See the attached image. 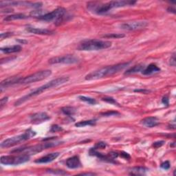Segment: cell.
Returning a JSON list of instances; mask_svg holds the SVG:
<instances>
[{
    "mask_svg": "<svg viewBox=\"0 0 176 176\" xmlns=\"http://www.w3.org/2000/svg\"><path fill=\"white\" fill-rule=\"evenodd\" d=\"M136 2L134 1H112L105 3H88V8L91 11L94 12L99 15H103L110 10L115 8H120V7L132 6L135 4Z\"/></svg>",
    "mask_w": 176,
    "mask_h": 176,
    "instance_id": "cell-1",
    "label": "cell"
},
{
    "mask_svg": "<svg viewBox=\"0 0 176 176\" xmlns=\"http://www.w3.org/2000/svg\"><path fill=\"white\" fill-rule=\"evenodd\" d=\"M129 64H130V62H127L100 68L99 70L93 71L91 73L86 75L85 78L87 81H92L98 80L100 79V78H103L108 76H112V75L116 74L119 72L120 71L124 70Z\"/></svg>",
    "mask_w": 176,
    "mask_h": 176,
    "instance_id": "cell-2",
    "label": "cell"
},
{
    "mask_svg": "<svg viewBox=\"0 0 176 176\" xmlns=\"http://www.w3.org/2000/svg\"><path fill=\"white\" fill-rule=\"evenodd\" d=\"M68 81H69V78H67V77L58 78H56V79L52 80V81H50V82L47 83H45V85H42V86H41V87H39L36 89H35L34 91L30 92L29 94H28L27 95L23 96L22 98L19 99L15 103V106L20 105L24 102H26V100H29L30 98H32V97L41 94L42 92H44L45 90H47V89H49L50 88H56V87H57V86H59L61 85L66 83H67Z\"/></svg>",
    "mask_w": 176,
    "mask_h": 176,
    "instance_id": "cell-3",
    "label": "cell"
},
{
    "mask_svg": "<svg viewBox=\"0 0 176 176\" xmlns=\"http://www.w3.org/2000/svg\"><path fill=\"white\" fill-rule=\"evenodd\" d=\"M112 46V43L108 41H102L98 39H89L83 41L78 49L83 51H94L109 48Z\"/></svg>",
    "mask_w": 176,
    "mask_h": 176,
    "instance_id": "cell-4",
    "label": "cell"
},
{
    "mask_svg": "<svg viewBox=\"0 0 176 176\" xmlns=\"http://www.w3.org/2000/svg\"><path fill=\"white\" fill-rule=\"evenodd\" d=\"M35 135L36 132L29 129L22 134L13 136L12 138H9L5 140L4 141H3L1 143V147L2 148H8V147H13L14 145L19 144V143L21 142L28 141V140H29L30 138L34 137Z\"/></svg>",
    "mask_w": 176,
    "mask_h": 176,
    "instance_id": "cell-5",
    "label": "cell"
},
{
    "mask_svg": "<svg viewBox=\"0 0 176 176\" xmlns=\"http://www.w3.org/2000/svg\"><path fill=\"white\" fill-rule=\"evenodd\" d=\"M61 144V142H45L43 143L41 145H37L32 147H23V148H18L15 150H14L12 152V153H21V152H25L26 154H28V155H34V154L41 152V151L47 149L50 147H56Z\"/></svg>",
    "mask_w": 176,
    "mask_h": 176,
    "instance_id": "cell-6",
    "label": "cell"
},
{
    "mask_svg": "<svg viewBox=\"0 0 176 176\" xmlns=\"http://www.w3.org/2000/svg\"><path fill=\"white\" fill-rule=\"evenodd\" d=\"M52 74L51 70H43L40 72H37L35 74H32L30 76H28L24 78H20L19 84H30L32 83H35L37 81H40L45 79Z\"/></svg>",
    "mask_w": 176,
    "mask_h": 176,
    "instance_id": "cell-7",
    "label": "cell"
},
{
    "mask_svg": "<svg viewBox=\"0 0 176 176\" xmlns=\"http://www.w3.org/2000/svg\"><path fill=\"white\" fill-rule=\"evenodd\" d=\"M30 160V155L23 154L19 156H2L0 162L5 165H19Z\"/></svg>",
    "mask_w": 176,
    "mask_h": 176,
    "instance_id": "cell-8",
    "label": "cell"
},
{
    "mask_svg": "<svg viewBox=\"0 0 176 176\" xmlns=\"http://www.w3.org/2000/svg\"><path fill=\"white\" fill-rule=\"evenodd\" d=\"M66 14V10L62 7H59V8L54 10L51 13H45L44 15H43L40 17H38L39 20L45 21H52L55 20L56 21L60 18H61Z\"/></svg>",
    "mask_w": 176,
    "mask_h": 176,
    "instance_id": "cell-9",
    "label": "cell"
},
{
    "mask_svg": "<svg viewBox=\"0 0 176 176\" xmlns=\"http://www.w3.org/2000/svg\"><path fill=\"white\" fill-rule=\"evenodd\" d=\"M79 59L74 55H68L62 56H56L50 59L49 63L50 64H74L79 62Z\"/></svg>",
    "mask_w": 176,
    "mask_h": 176,
    "instance_id": "cell-10",
    "label": "cell"
},
{
    "mask_svg": "<svg viewBox=\"0 0 176 176\" xmlns=\"http://www.w3.org/2000/svg\"><path fill=\"white\" fill-rule=\"evenodd\" d=\"M147 25H148V23H147V21H130V22H127L121 24L120 28L121 29L126 30H136L142 29V28H145L147 26Z\"/></svg>",
    "mask_w": 176,
    "mask_h": 176,
    "instance_id": "cell-11",
    "label": "cell"
},
{
    "mask_svg": "<svg viewBox=\"0 0 176 176\" xmlns=\"http://www.w3.org/2000/svg\"><path fill=\"white\" fill-rule=\"evenodd\" d=\"M50 117L48 115L45 113V112H39V113H36L32 114L30 116V120L32 123L38 124L43 123L46 120H49Z\"/></svg>",
    "mask_w": 176,
    "mask_h": 176,
    "instance_id": "cell-12",
    "label": "cell"
},
{
    "mask_svg": "<svg viewBox=\"0 0 176 176\" xmlns=\"http://www.w3.org/2000/svg\"><path fill=\"white\" fill-rule=\"evenodd\" d=\"M59 153L58 152L49 153L48 155L43 156L40 157V158L37 159V160H35V163L39 164H45V163H51V162L56 159L57 157H59Z\"/></svg>",
    "mask_w": 176,
    "mask_h": 176,
    "instance_id": "cell-13",
    "label": "cell"
},
{
    "mask_svg": "<svg viewBox=\"0 0 176 176\" xmlns=\"http://www.w3.org/2000/svg\"><path fill=\"white\" fill-rule=\"evenodd\" d=\"M26 30L32 34L35 35H51L55 34V32L48 29H43V28H37L35 27L28 26Z\"/></svg>",
    "mask_w": 176,
    "mask_h": 176,
    "instance_id": "cell-14",
    "label": "cell"
},
{
    "mask_svg": "<svg viewBox=\"0 0 176 176\" xmlns=\"http://www.w3.org/2000/svg\"><path fill=\"white\" fill-rule=\"evenodd\" d=\"M66 166L69 168H71V169H74V168L81 167L82 165L79 157L75 156L70 157L66 160Z\"/></svg>",
    "mask_w": 176,
    "mask_h": 176,
    "instance_id": "cell-15",
    "label": "cell"
},
{
    "mask_svg": "<svg viewBox=\"0 0 176 176\" xmlns=\"http://www.w3.org/2000/svg\"><path fill=\"white\" fill-rule=\"evenodd\" d=\"M142 125L147 127H154L159 125V121L156 117H147L142 120Z\"/></svg>",
    "mask_w": 176,
    "mask_h": 176,
    "instance_id": "cell-16",
    "label": "cell"
},
{
    "mask_svg": "<svg viewBox=\"0 0 176 176\" xmlns=\"http://www.w3.org/2000/svg\"><path fill=\"white\" fill-rule=\"evenodd\" d=\"M20 78L19 77H10L8 78H6L4 81H3L1 83V89L3 88L8 87V86L15 85V84H19Z\"/></svg>",
    "mask_w": 176,
    "mask_h": 176,
    "instance_id": "cell-17",
    "label": "cell"
},
{
    "mask_svg": "<svg viewBox=\"0 0 176 176\" xmlns=\"http://www.w3.org/2000/svg\"><path fill=\"white\" fill-rule=\"evenodd\" d=\"M160 71V68L157 67L156 64L152 63L149 65L148 66L145 67L144 70L142 71V73L144 75H150L154 73L158 72Z\"/></svg>",
    "mask_w": 176,
    "mask_h": 176,
    "instance_id": "cell-18",
    "label": "cell"
},
{
    "mask_svg": "<svg viewBox=\"0 0 176 176\" xmlns=\"http://www.w3.org/2000/svg\"><path fill=\"white\" fill-rule=\"evenodd\" d=\"M21 50V47L19 45L8 46V47H4L1 48V51L6 54L18 52H20Z\"/></svg>",
    "mask_w": 176,
    "mask_h": 176,
    "instance_id": "cell-19",
    "label": "cell"
},
{
    "mask_svg": "<svg viewBox=\"0 0 176 176\" xmlns=\"http://www.w3.org/2000/svg\"><path fill=\"white\" fill-rule=\"evenodd\" d=\"M145 69V66L143 64H138L136 66L129 68L125 72V74H135L138 73L139 72H141Z\"/></svg>",
    "mask_w": 176,
    "mask_h": 176,
    "instance_id": "cell-20",
    "label": "cell"
},
{
    "mask_svg": "<svg viewBox=\"0 0 176 176\" xmlns=\"http://www.w3.org/2000/svg\"><path fill=\"white\" fill-rule=\"evenodd\" d=\"M149 171L148 168L145 167H134L132 168L131 169V173L130 175H145L147 171Z\"/></svg>",
    "mask_w": 176,
    "mask_h": 176,
    "instance_id": "cell-21",
    "label": "cell"
},
{
    "mask_svg": "<svg viewBox=\"0 0 176 176\" xmlns=\"http://www.w3.org/2000/svg\"><path fill=\"white\" fill-rule=\"evenodd\" d=\"M96 123V120H88L80 121L78 123L75 124V126L77 127H83L85 126H94Z\"/></svg>",
    "mask_w": 176,
    "mask_h": 176,
    "instance_id": "cell-22",
    "label": "cell"
},
{
    "mask_svg": "<svg viewBox=\"0 0 176 176\" xmlns=\"http://www.w3.org/2000/svg\"><path fill=\"white\" fill-rule=\"evenodd\" d=\"M28 17L24 15V14H15V15H11L8 17H6L4 20L5 21H13V20H17V19H27Z\"/></svg>",
    "mask_w": 176,
    "mask_h": 176,
    "instance_id": "cell-23",
    "label": "cell"
},
{
    "mask_svg": "<svg viewBox=\"0 0 176 176\" xmlns=\"http://www.w3.org/2000/svg\"><path fill=\"white\" fill-rule=\"evenodd\" d=\"M61 112L66 116H72L76 113V109L72 107H64L61 109Z\"/></svg>",
    "mask_w": 176,
    "mask_h": 176,
    "instance_id": "cell-24",
    "label": "cell"
},
{
    "mask_svg": "<svg viewBox=\"0 0 176 176\" xmlns=\"http://www.w3.org/2000/svg\"><path fill=\"white\" fill-rule=\"evenodd\" d=\"M78 99H79L81 101H83L88 104H90V105H95V104L96 103V100L94 99L90 98V97H88V96H78Z\"/></svg>",
    "mask_w": 176,
    "mask_h": 176,
    "instance_id": "cell-25",
    "label": "cell"
},
{
    "mask_svg": "<svg viewBox=\"0 0 176 176\" xmlns=\"http://www.w3.org/2000/svg\"><path fill=\"white\" fill-rule=\"evenodd\" d=\"M125 35L123 34H118V33H112V34H108V35H105L103 36V37L105 38H111V39H120V38H123L125 37Z\"/></svg>",
    "mask_w": 176,
    "mask_h": 176,
    "instance_id": "cell-26",
    "label": "cell"
},
{
    "mask_svg": "<svg viewBox=\"0 0 176 176\" xmlns=\"http://www.w3.org/2000/svg\"><path fill=\"white\" fill-rule=\"evenodd\" d=\"M47 172L50 173H52V174H55V175H66L67 174L66 172H65L62 170H52V169H50V170H47Z\"/></svg>",
    "mask_w": 176,
    "mask_h": 176,
    "instance_id": "cell-27",
    "label": "cell"
},
{
    "mask_svg": "<svg viewBox=\"0 0 176 176\" xmlns=\"http://www.w3.org/2000/svg\"><path fill=\"white\" fill-rule=\"evenodd\" d=\"M103 100L105 101L110 104H114V105H118V103L116 102V100L112 98V97H105V98H103Z\"/></svg>",
    "mask_w": 176,
    "mask_h": 176,
    "instance_id": "cell-28",
    "label": "cell"
},
{
    "mask_svg": "<svg viewBox=\"0 0 176 176\" xmlns=\"http://www.w3.org/2000/svg\"><path fill=\"white\" fill-rule=\"evenodd\" d=\"M62 130H63V129L57 125H52V126L51 127V129H50V131L52 132V133L60 131H62Z\"/></svg>",
    "mask_w": 176,
    "mask_h": 176,
    "instance_id": "cell-29",
    "label": "cell"
},
{
    "mask_svg": "<svg viewBox=\"0 0 176 176\" xmlns=\"http://www.w3.org/2000/svg\"><path fill=\"white\" fill-rule=\"evenodd\" d=\"M105 147H106V143L103 142H100L97 143L96 146L94 147V149H104V148H105Z\"/></svg>",
    "mask_w": 176,
    "mask_h": 176,
    "instance_id": "cell-30",
    "label": "cell"
},
{
    "mask_svg": "<svg viewBox=\"0 0 176 176\" xmlns=\"http://www.w3.org/2000/svg\"><path fill=\"white\" fill-rule=\"evenodd\" d=\"M160 167L162 168H163V169H164V170L169 169V168H170L169 162H168V161H165L164 163H163V164L160 165Z\"/></svg>",
    "mask_w": 176,
    "mask_h": 176,
    "instance_id": "cell-31",
    "label": "cell"
},
{
    "mask_svg": "<svg viewBox=\"0 0 176 176\" xmlns=\"http://www.w3.org/2000/svg\"><path fill=\"white\" fill-rule=\"evenodd\" d=\"M120 114L117 112H107L105 113H103L101 115L103 116H116V115H119Z\"/></svg>",
    "mask_w": 176,
    "mask_h": 176,
    "instance_id": "cell-32",
    "label": "cell"
},
{
    "mask_svg": "<svg viewBox=\"0 0 176 176\" xmlns=\"http://www.w3.org/2000/svg\"><path fill=\"white\" fill-rule=\"evenodd\" d=\"M169 63L171 66H175V64H176V61H175V53H173V55H172L171 59H170V61Z\"/></svg>",
    "mask_w": 176,
    "mask_h": 176,
    "instance_id": "cell-33",
    "label": "cell"
},
{
    "mask_svg": "<svg viewBox=\"0 0 176 176\" xmlns=\"http://www.w3.org/2000/svg\"><path fill=\"white\" fill-rule=\"evenodd\" d=\"M164 141H157V142H154L153 143V147H156V148H158V147H161V146H163L164 145Z\"/></svg>",
    "mask_w": 176,
    "mask_h": 176,
    "instance_id": "cell-34",
    "label": "cell"
},
{
    "mask_svg": "<svg viewBox=\"0 0 176 176\" xmlns=\"http://www.w3.org/2000/svg\"><path fill=\"white\" fill-rule=\"evenodd\" d=\"M11 32H5V33H2L1 34V39H5V38H7V37H8L9 36L11 35Z\"/></svg>",
    "mask_w": 176,
    "mask_h": 176,
    "instance_id": "cell-35",
    "label": "cell"
},
{
    "mask_svg": "<svg viewBox=\"0 0 176 176\" xmlns=\"http://www.w3.org/2000/svg\"><path fill=\"white\" fill-rule=\"evenodd\" d=\"M8 97H4V98L1 99V107L6 105V103H7V101H8Z\"/></svg>",
    "mask_w": 176,
    "mask_h": 176,
    "instance_id": "cell-36",
    "label": "cell"
},
{
    "mask_svg": "<svg viewBox=\"0 0 176 176\" xmlns=\"http://www.w3.org/2000/svg\"><path fill=\"white\" fill-rule=\"evenodd\" d=\"M162 102H163V103L164 104V105H168V98L167 96H164L163 97V100H162Z\"/></svg>",
    "mask_w": 176,
    "mask_h": 176,
    "instance_id": "cell-37",
    "label": "cell"
},
{
    "mask_svg": "<svg viewBox=\"0 0 176 176\" xmlns=\"http://www.w3.org/2000/svg\"><path fill=\"white\" fill-rule=\"evenodd\" d=\"M134 92H142V93H144V94H148V93L150 91L146 90V89H135Z\"/></svg>",
    "mask_w": 176,
    "mask_h": 176,
    "instance_id": "cell-38",
    "label": "cell"
},
{
    "mask_svg": "<svg viewBox=\"0 0 176 176\" xmlns=\"http://www.w3.org/2000/svg\"><path fill=\"white\" fill-rule=\"evenodd\" d=\"M80 175H94L96 174L94 173H81Z\"/></svg>",
    "mask_w": 176,
    "mask_h": 176,
    "instance_id": "cell-39",
    "label": "cell"
},
{
    "mask_svg": "<svg viewBox=\"0 0 176 176\" xmlns=\"http://www.w3.org/2000/svg\"><path fill=\"white\" fill-rule=\"evenodd\" d=\"M168 12H172L173 13H175V8H171V7H169V8H168Z\"/></svg>",
    "mask_w": 176,
    "mask_h": 176,
    "instance_id": "cell-40",
    "label": "cell"
},
{
    "mask_svg": "<svg viewBox=\"0 0 176 176\" xmlns=\"http://www.w3.org/2000/svg\"><path fill=\"white\" fill-rule=\"evenodd\" d=\"M17 41H20L21 43H26V41H24V40H17Z\"/></svg>",
    "mask_w": 176,
    "mask_h": 176,
    "instance_id": "cell-41",
    "label": "cell"
}]
</instances>
